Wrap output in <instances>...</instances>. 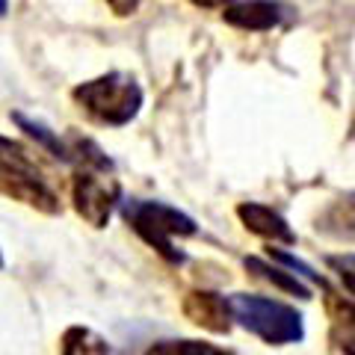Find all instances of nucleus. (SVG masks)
<instances>
[{"instance_id":"nucleus-1","label":"nucleus","mask_w":355,"mask_h":355,"mask_svg":"<svg viewBox=\"0 0 355 355\" xmlns=\"http://www.w3.org/2000/svg\"><path fill=\"white\" fill-rule=\"evenodd\" d=\"M0 196L27 205L44 216L62 214V196L44 166L36 160V151L3 133H0Z\"/></svg>"},{"instance_id":"nucleus-2","label":"nucleus","mask_w":355,"mask_h":355,"mask_svg":"<svg viewBox=\"0 0 355 355\" xmlns=\"http://www.w3.org/2000/svg\"><path fill=\"white\" fill-rule=\"evenodd\" d=\"M71 98L98 125L125 128L142 110L146 92H142V86L137 83V77H130L125 71H107L86 83H77L71 89Z\"/></svg>"},{"instance_id":"nucleus-3","label":"nucleus","mask_w":355,"mask_h":355,"mask_svg":"<svg viewBox=\"0 0 355 355\" xmlns=\"http://www.w3.org/2000/svg\"><path fill=\"white\" fill-rule=\"evenodd\" d=\"M119 210L128 225L137 231L163 261L184 263V252L175 249V240L198 234V225L190 214H184V210H178L166 202H151V198H121Z\"/></svg>"},{"instance_id":"nucleus-4","label":"nucleus","mask_w":355,"mask_h":355,"mask_svg":"<svg viewBox=\"0 0 355 355\" xmlns=\"http://www.w3.org/2000/svg\"><path fill=\"white\" fill-rule=\"evenodd\" d=\"M234 323L252 331L270 347H287L305 338V320L293 305L258 293H231L228 296Z\"/></svg>"},{"instance_id":"nucleus-5","label":"nucleus","mask_w":355,"mask_h":355,"mask_svg":"<svg viewBox=\"0 0 355 355\" xmlns=\"http://www.w3.org/2000/svg\"><path fill=\"white\" fill-rule=\"evenodd\" d=\"M121 202V187L104 169H74L71 178V205L86 225L107 228L110 216Z\"/></svg>"},{"instance_id":"nucleus-6","label":"nucleus","mask_w":355,"mask_h":355,"mask_svg":"<svg viewBox=\"0 0 355 355\" xmlns=\"http://www.w3.org/2000/svg\"><path fill=\"white\" fill-rule=\"evenodd\" d=\"M293 9L282 3V0H240V3L225 6L222 21L237 30H249V33H263L284 24L291 18Z\"/></svg>"},{"instance_id":"nucleus-7","label":"nucleus","mask_w":355,"mask_h":355,"mask_svg":"<svg viewBox=\"0 0 355 355\" xmlns=\"http://www.w3.org/2000/svg\"><path fill=\"white\" fill-rule=\"evenodd\" d=\"M184 314H187L190 323H196L198 329L214 331V335H228L231 326H234L228 296L214 293V291H193V293H187Z\"/></svg>"},{"instance_id":"nucleus-8","label":"nucleus","mask_w":355,"mask_h":355,"mask_svg":"<svg viewBox=\"0 0 355 355\" xmlns=\"http://www.w3.org/2000/svg\"><path fill=\"white\" fill-rule=\"evenodd\" d=\"M237 216L240 222L246 225V231L258 234L261 240H270V243H296V231L291 228L279 210L258 205V202H240L237 205Z\"/></svg>"},{"instance_id":"nucleus-9","label":"nucleus","mask_w":355,"mask_h":355,"mask_svg":"<svg viewBox=\"0 0 355 355\" xmlns=\"http://www.w3.org/2000/svg\"><path fill=\"white\" fill-rule=\"evenodd\" d=\"M317 287H323V293H326V311L331 320V331H329L331 343H335L343 355H355V299L331 291L326 279Z\"/></svg>"},{"instance_id":"nucleus-10","label":"nucleus","mask_w":355,"mask_h":355,"mask_svg":"<svg viewBox=\"0 0 355 355\" xmlns=\"http://www.w3.org/2000/svg\"><path fill=\"white\" fill-rule=\"evenodd\" d=\"M243 263H246V270H249L252 275H258V279L270 282L272 287H279V291L291 293V296H299V299H311V287H308L302 279H299L296 272L287 270V266L275 263V261L270 263V261L258 258V254H252V258H246Z\"/></svg>"},{"instance_id":"nucleus-11","label":"nucleus","mask_w":355,"mask_h":355,"mask_svg":"<svg viewBox=\"0 0 355 355\" xmlns=\"http://www.w3.org/2000/svg\"><path fill=\"white\" fill-rule=\"evenodd\" d=\"M317 231L338 240H355V193L331 202L317 219Z\"/></svg>"},{"instance_id":"nucleus-12","label":"nucleus","mask_w":355,"mask_h":355,"mask_svg":"<svg viewBox=\"0 0 355 355\" xmlns=\"http://www.w3.org/2000/svg\"><path fill=\"white\" fill-rule=\"evenodd\" d=\"M60 355H119L116 347L104 335L89 326H69L62 331Z\"/></svg>"},{"instance_id":"nucleus-13","label":"nucleus","mask_w":355,"mask_h":355,"mask_svg":"<svg viewBox=\"0 0 355 355\" xmlns=\"http://www.w3.org/2000/svg\"><path fill=\"white\" fill-rule=\"evenodd\" d=\"M142 355H234V349L198 338H169V340H154Z\"/></svg>"},{"instance_id":"nucleus-14","label":"nucleus","mask_w":355,"mask_h":355,"mask_svg":"<svg viewBox=\"0 0 355 355\" xmlns=\"http://www.w3.org/2000/svg\"><path fill=\"white\" fill-rule=\"evenodd\" d=\"M326 266L338 275V282L343 284V291H347V293L355 299V252L329 254V258H326Z\"/></svg>"},{"instance_id":"nucleus-15","label":"nucleus","mask_w":355,"mask_h":355,"mask_svg":"<svg viewBox=\"0 0 355 355\" xmlns=\"http://www.w3.org/2000/svg\"><path fill=\"white\" fill-rule=\"evenodd\" d=\"M139 3L142 0H107V6L113 9V12L119 15V18H128V15H133L139 9Z\"/></svg>"},{"instance_id":"nucleus-16","label":"nucleus","mask_w":355,"mask_h":355,"mask_svg":"<svg viewBox=\"0 0 355 355\" xmlns=\"http://www.w3.org/2000/svg\"><path fill=\"white\" fill-rule=\"evenodd\" d=\"M193 6H202V9H225V6H231L234 0H190Z\"/></svg>"},{"instance_id":"nucleus-17","label":"nucleus","mask_w":355,"mask_h":355,"mask_svg":"<svg viewBox=\"0 0 355 355\" xmlns=\"http://www.w3.org/2000/svg\"><path fill=\"white\" fill-rule=\"evenodd\" d=\"M9 12V0H0V15H6Z\"/></svg>"},{"instance_id":"nucleus-18","label":"nucleus","mask_w":355,"mask_h":355,"mask_svg":"<svg viewBox=\"0 0 355 355\" xmlns=\"http://www.w3.org/2000/svg\"><path fill=\"white\" fill-rule=\"evenodd\" d=\"M3 263H6V261H3V249H0V270H3Z\"/></svg>"}]
</instances>
